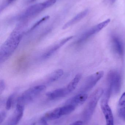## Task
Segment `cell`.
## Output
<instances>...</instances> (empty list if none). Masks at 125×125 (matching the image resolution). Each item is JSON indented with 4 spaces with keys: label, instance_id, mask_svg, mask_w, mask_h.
Listing matches in <instances>:
<instances>
[{
    "label": "cell",
    "instance_id": "cell-2",
    "mask_svg": "<svg viewBox=\"0 0 125 125\" xmlns=\"http://www.w3.org/2000/svg\"><path fill=\"white\" fill-rule=\"evenodd\" d=\"M46 88L45 85L40 84L29 88L18 98V104L23 105V104L31 102L45 90Z\"/></svg>",
    "mask_w": 125,
    "mask_h": 125
},
{
    "label": "cell",
    "instance_id": "cell-13",
    "mask_svg": "<svg viewBox=\"0 0 125 125\" xmlns=\"http://www.w3.org/2000/svg\"><path fill=\"white\" fill-rule=\"evenodd\" d=\"M112 41L113 47L116 52L121 56L123 55L125 50L124 45L121 39L119 37L114 36L112 37Z\"/></svg>",
    "mask_w": 125,
    "mask_h": 125
},
{
    "label": "cell",
    "instance_id": "cell-20",
    "mask_svg": "<svg viewBox=\"0 0 125 125\" xmlns=\"http://www.w3.org/2000/svg\"><path fill=\"white\" fill-rule=\"evenodd\" d=\"M49 18V16H46L45 17H44L42 19H40V20H39V21L37 22L32 27H31V29H30V31H32V30H34V29H35L37 27V26H39V25H40L41 23H42L43 22H45V21L47 20L48 18Z\"/></svg>",
    "mask_w": 125,
    "mask_h": 125
},
{
    "label": "cell",
    "instance_id": "cell-23",
    "mask_svg": "<svg viewBox=\"0 0 125 125\" xmlns=\"http://www.w3.org/2000/svg\"><path fill=\"white\" fill-rule=\"evenodd\" d=\"M6 114L5 112H2L0 113V124H1L2 122L4 121V119L6 118Z\"/></svg>",
    "mask_w": 125,
    "mask_h": 125
},
{
    "label": "cell",
    "instance_id": "cell-19",
    "mask_svg": "<svg viewBox=\"0 0 125 125\" xmlns=\"http://www.w3.org/2000/svg\"><path fill=\"white\" fill-rule=\"evenodd\" d=\"M76 107L71 104H67L65 106L60 108V114L61 116L67 115L74 111Z\"/></svg>",
    "mask_w": 125,
    "mask_h": 125
},
{
    "label": "cell",
    "instance_id": "cell-14",
    "mask_svg": "<svg viewBox=\"0 0 125 125\" xmlns=\"http://www.w3.org/2000/svg\"><path fill=\"white\" fill-rule=\"evenodd\" d=\"M117 111L120 118L125 121V92L120 98L117 106Z\"/></svg>",
    "mask_w": 125,
    "mask_h": 125
},
{
    "label": "cell",
    "instance_id": "cell-15",
    "mask_svg": "<svg viewBox=\"0 0 125 125\" xmlns=\"http://www.w3.org/2000/svg\"><path fill=\"white\" fill-rule=\"evenodd\" d=\"M88 12V10H84V11L80 12L75 17H74L73 18L67 22L65 25H64L63 26L62 29H66L70 26L75 24L76 23L80 21L82 18H83L84 17H85L87 14Z\"/></svg>",
    "mask_w": 125,
    "mask_h": 125
},
{
    "label": "cell",
    "instance_id": "cell-22",
    "mask_svg": "<svg viewBox=\"0 0 125 125\" xmlns=\"http://www.w3.org/2000/svg\"><path fill=\"white\" fill-rule=\"evenodd\" d=\"M6 87V84L3 80H1L0 81V94H1L4 91Z\"/></svg>",
    "mask_w": 125,
    "mask_h": 125
},
{
    "label": "cell",
    "instance_id": "cell-4",
    "mask_svg": "<svg viewBox=\"0 0 125 125\" xmlns=\"http://www.w3.org/2000/svg\"><path fill=\"white\" fill-rule=\"evenodd\" d=\"M108 89L111 91L112 93L116 94L119 92L122 86V78L118 72L110 71L108 74Z\"/></svg>",
    "mask_w": 125,
    "mask_h": 125
},
{
    "label": "cell",
    "instance_id": "cell-9",
    "mask_svg": "<svg viewBox=\"0 0 125 125\" xmlns=\"http://www.w3.org/2000/svg\"><path fill=\"white\" fill-rule=\"evenodd\" d=\"M72 36L66 37L64 39L60 40L58 43L51 47L47 51L43 54L42 56L43 59H47L53 55L59 49H60L65 44L68 42L72 39Z\"/></svg>",
    "mask_w": 125,
    "mask_h": 125
},
{
    "label": "cell",
    "instance_id": "cell-5",
    "mask_svg": "<svg viewBox=\"0 0 125 125\" xmlns=\"http://www.w3.org/2000/svg\"><path fill=\"white\" fill-rule=\"evenodd\" d=\"M56 2V0H47L45 2L37 4L30 7L27 9L24 14L25 18L34 16L40 13L46 8L53 5Z\"/></svg>",
    "mask_w": 125,
    "mask_h": 125
},
{
    "label": "cell",
    "instance_id": "cell-25",
    "mask_svg": "<svg viewBox=\"0 0 125 125\" xmlns=\"http://www.w3.org/2000/svg\"><path fill=\"white\" fill-rule=\"evenodd\" d=\"M40 125H48L47 123V122H46V120L44 119H42L41 120V122L40 123Z\"/></svg>",
    "mask_w": 125,
    "mask_h": 125
},
{
    "label": "cell",
    "instance_id": "cell-17",
    "mask_svg": "<svg viewBox=\"0 0 125 125\" xmlns=\"http://www.w3.org/2000/svg\"><path fill=\"white\" fill-rule=\"evenodd\" d=\"M81 78V74L78 73L75 76L74 78L68 84L66 88L69 93H70L76 89Z\"/></svg>",
    "mask_w": 125,
    "mask_h": 125
},
{
    "label": "cell",
    "instance_id": "cell-10",
    "mask_svg": "<svg viewBox=\"0 0 125 125\" xmlns=\"http://www.w3.org/2000/svg\"><path fill=\"white\" fill-rule=\"evenodd\" d=\"M23 105L18 104L16 109L8 125H17L20 121L23 115Z\"/></svg>",
    "mask_w": 125,
    "mask_h": 125
},
{
    "label": "cell",
    "instance_id": "cell-24",
    "mask_svg": "<svg viewBox=\"0 0 125 125\" xmlns=\"http://www.w3.org/2000/svg\"><path fill=\"white\" fill-rule=\"evenodd\" d=\"M83 122L81 121H77L73 123L70 125H83Z\"/></svg>",
    "mask_w": 125,
    "mask_h": 125
},
{
    "label": "cell",
    "instance_id": "cell-3",
    "mask_svg": "<svg viewBox=\"0 0 125 125\" xmlns=\"http://www.w3.org/2000/svg\"><path fill=\"white\" fill-rule=\"evenodd\" d=\"M103 93V89L102 88H99L96 90L91 95L84 112L86 120H89L91 117Z\"/></svg>",
    "mask_w": 125,
    "mask_h": 125
},
{
    "label": "cell",
    "instance_id": "cell-27",
    "mask_svg": "<svg viewBox=\"0 0 125 125\" xmlns=\"http://www.w3.org/2000/svg\"><path fill=\"white\" fill-rule=\"evenodd\" d=\"M35 0H31V1H34Z\"/></svg>",
    "mask_w": 125,
    "mask_h": 125
},
{
    "label": "cell",
    "instance_id": "cell-1",
    "mask_svg": "<svg viewBox=\"0 0 125 125\" xmlns=\"http://www.w3.org/2000/svg\"><path fill=\"white\" fill-rule=\"evenodd\" d=\"M25 23L18 25L1 45L0 50V62H5L18 47L24 33Z\"/></svg>",
    "mask_w": 125,
    "mask_h": 125
},
{
    "label": "cell",
    "instance_id": "cell-11",
    "mask_svg": "<svg viewBox=\"0 0 125 125\" xmlns=\"http://www.w3.org/2000/svg\"><path fill=\"white\" fill-rule=\"evenodd\" d=\"M88 95L85 93H80L68 100L67 104H71L76 107L82 105L87 100Z\"/></svg>",
    "mask_w": 125,
    "mask_h": 125
},
{
    "label": "cell",
    "instance_id": "cell-7",
    "mask_svg": "<svg viewBox=\"0 0 125 125\" xmlns=\"http://www.w3.org/2000/svg\"><path fill=\"white\" fill-rule=\"evenodd\" d=\"M104 75L103 71H99L95 73L87 78L80 89L81 93L89 91L102 78Z\"/></svg>",
    "mask_w": 125,
    "mask_h": 125
},
{
    "label": "cell",
    "instance_id": "cell-12",
    "mask_svg": "<svg viewBox=\"0 0 125 125\" xmlns=\"http://www.w3.org/2000/svg\"><path fill=\"white\" fill-rule=\"evenodd\" d=\"M69 94L70 93L65 87L49 92L46 94V95L50 99L53 100L65 97Z\"/></svg>",
    "mask_w": 125,
    "mask_h": 125
},
{
    "label": "cell",
    "instance_id": "cell-8",
    "mask_svg": "<svg viewBox=\"0 0 125 125\" xmlns=\"http://www.w3.org/2000/svg\"><path fill=\"white\" fill-rule=\"evenodd\" d=\"M108 99L103 97L101 102V109L105 116L106 125H114L112 111L108 104Z\"/></svg>",
    "mask_w": 125,
    "mask_h": 125
},
{
    "label": "cell",
    "instance_id": "cell-26",
    "mask_svg": "<svg viewBox=\"0 0 125 125\" xmlns=\"http://www.w3.org/2000/svg\"><path fill=\"white\" fill-rule=\"evenodd\" d=\"M14 0H8V3H10L14 1Z\"/></svg>",
    "mask_w": 125,
    "mask_h": 125
},
{
    "label": "cell",
    "instance_id": "cell-16",
    "mask_svg": "<svg viewBox=\"0 0 125 125\" xmlns=\"http://www.w3.org/2000/svg\"><path fill=\"white\" fill-rule=\"evenodd\" d=\"M64 73V71L62 69H58L54 71L48 76L47 82L48 83L55 82L62 76Z\"/></svg>",
    "mask_w": 125,
    "mask_h": 125
},
{
    "label": "cell",
    "instance_id": "cell-18",
    "mask_svg": "<svg viewBox=\"0 0 125 125\" xmlns=\"http://www.w3.org/2000/svg\"><path fill=\"white\" fill-rule=\"evenodd\" d=\"M61 116L60 114V108H57L47 113L43 119L48 120L57 119Z\"/></svg>",
    "mask_w": 125,
    "mask_h": 125
},
{
    "label": "cell",
    "instance_id": "cell-6",
    "mask_svg": "<svg viewBox=\"0 0 125 125\" xmlns=\"http://www.w3.org/2000/svg\"><path fill=\"white\" fill-rule=\"evenodd\" d=\"M110 21H111L110 19H107L106 20L96 25L95 26H94L87 31L85 33L82 34L80 38L77 40V44H81L83 43L89 38H90L92 36L98 33L103 29L107 26L110 22Z\"/></svg>",
    "mask_w": 125,
    "mask_h": 125
},
{
    "label": "cell",
    "instance_id": "cell-21",
    "mask_svg": "<svg viewBox=\"0 0 125 125\" xmlns=\"http://www.w3.org/2000/svg\"><path fill=\"white\" fill-rule=\"evenodd\" d=\"M13 97H14V95H11L9 97L7 101L6 108V109L7 110H9L11 109V107L12 104Z\"/></svg>",
    "mask_w": 125,
    "mask_h": 125
}]
</instances>
